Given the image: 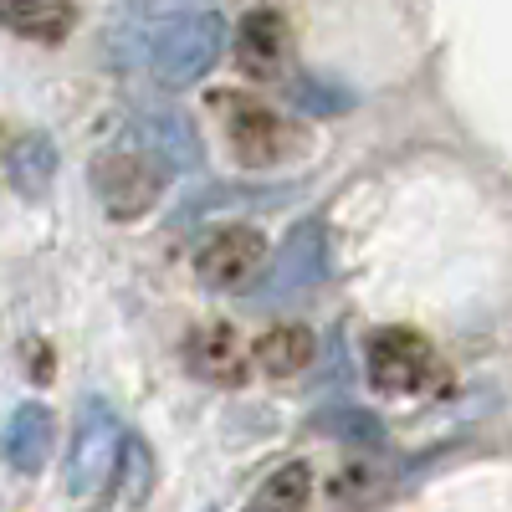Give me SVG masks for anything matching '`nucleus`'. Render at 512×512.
Masks as SVG:
<instances>
[{
  "mask_svg": "<svg viewBox=\"0 0 512 512\" xmlns=\"http://www.w3.org/2000/svg\"><path fill=\"white\" fill-rule=\"evenodd\" d=\"M210 108H216V118H221V134H226L236 164H246V169L282 164L287 154L303 149V128H297L292 118H282V113H277L272 103H262V98L216 93V98H210Z\"/></svg>",
  "mask_w": 512,
  "mask_h": 512,
  "instance_id": "nucleus-1",
  "label": "nucleus"
},
{
  "mask_svg": "<svg viewBox=\"0 0 512 512\" xmlns=\"http://www.w3.org/2000/svg\"><path fill=\"white\" fill-rule=\"evenodd\" d=\"M364 369L379 395H425L436 384H446V364H441L436 344L400 323L374 328L364 338Z\"/></svg>",
  "mask_w": 512,
  "mask_h": 512,
  "instance_id": "nucleus-2",
  "label": "nucleus"
},
{
  "mask_svg": "<svg viewBox=\"0 0 512 512\" xmlns=\"http://www.w3.org/2000/svg\"><path fill=\"white\" fill-rule=\"evenodd\" d=\"M93 190L113 221H139L164 195V169L139 149H108L93 164Z\"/></svg>",
  "mask_w": 512,
  "mask_h": 512,
  "instance_id": "nucleus-3",
  "label": "nucleus"
},
{
  "mask_svg": "<svg viewBox=\"0 0 512 512\" xmlns=\"http://www.w3.org/2000/svg\"><path fill=\"white\" fill-rule=\"evenodd\" d=\"M267 262V236L256 226H221L210 231L195 251V277L210 287H241Z\"/></svg>",
  "mask_w": 512,
  "mask_h": 512,
  "instance_id": "nucleus-4",
  "label": "nucleus"
},
{
  "mask_svg": "<svg viewBox=\"0 0 512 512\" xmlns=\"http://www.w3.org/2000/svg\"><path fill=\"white\" fill-rule=\"evenodd\" d=\"M185 359L200 379L210 384H241L246 379V344H241V333L231 323H205L190 333V344H185Z\"/></svg>",
  "mask_w": 512,
  "mask_h": 512,
  "instance_id": "nucleus-5",
  "label": "nucleus"
},
{
  "mask_svg": "<svg viewBox=\"0 0 512 512\" xmlns=\"http://www.w3.org/2000/svg\"><path fill=\"white\" fill-rule=\"evenodd\" d=\"M287 62V31L272 11H246L241 26H236V67L256 82L277 77Z\"/></svg>",
  "mask_w": 512,
  "mask_h": 512,
  "instance_id": "nucleus-6",
  "label": "nucleus"
},
{
  "mask_svg": "<svg viewBox=\"0 0 512 512\" xmlns=\"http://www.w3.org/2000/svg\"><path fill=\"white\" fill-rule=\"evenodd\" d=\"M256 364H262L272 379H287V374H297V369H308V359H313V333L303 328V323H277V328H267L262 338H256Z\"/></svg>",
  "mask_w": 512,
  "mask_h": 512,
  "instance_id": "nucleus-7",
  "label": "nucleus"
},
{
  "mask_svg": "<svg viewBox=\"0 0 512 512\" xmlns=\"http://www.w3.org/2000/svg\"><path fill=\"white\" fill-rule=\"evenodd\" d=\"M77 21L72 0H6V26L31 41H62Z\"/></svg>",
  "mask_w": 512,
  "mask_h": 512,
  "instance_id": "nucleus-8",
  "label": "nucleus"
},
{
  "mask_svg": "<svg viewBox=\"0 0 512 512\" xmlns=\"http://www.w3.org/2000/svg\"><path fill=\"white\" fill-rule=\"evenodd\" d=\"M308 497H313V472L303 461H287L256 487L246 512H308Z\"/></svg>",
  "mask_w": 512,
  "mask_h": 512,
  "instance_id": "nucleus-9",
  "label": "nucleus"
}]
</instances>
